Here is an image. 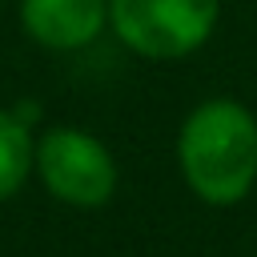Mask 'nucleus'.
I'll use <instances>...</instances> for the list:
<instances>
[{"label":"nucleus","instance_id":"obj_2","mask_svg":"<svg viewBox=\"0 0 257 257\" xmlns=\"http://www.w3.org/2000/svg\"><path fill=\"white\" fill-rule=\"evenodd\" d=\"M32 177L68 209H104L120 185L112 149L80 124H48L44 133H32Z\"/></svg>","mask_w":257,"mask_h":257},{"label":"nucleus","instance_id":"obj_4","mask_svg":"<svg viewBox=\"0 0 257 257\" xmlns=\"http://www.w3.org/2000/svg\"><path fill=\"white\" fill-rule=\"evenodd\" d=\"M20 28L48 52H76L108 32V0H20Z\"/></svg>","mask_w":257,"mask_h":257},{"label":"nucleus","instance_id":"obj_5","mask_svg":"<svg viewBox=\"0 0 257 257\" xmlns=\"http://www.w3.org/2000/svg\"><path fill=\"white\" fill-rule=\"evenodd\" d=\"M32 177V124L0 104V205L12 201Z\"/></svg>","mask_w":257,"mask_h":257},{"label":"nucleus","instance_id":"obj_3","mask_svg":"<svg viewBox=\"0 0 257 257\" xmlns=\"http://www.w3.org/2000/svg\"><path fill=\"white\" fill-rule=\"evenodd\" d=\"M221 0H108V32L141 60H185L209 44Z\"/></svg>","mask_w":257,"mask_h":257},{"label":"nucleus","instance_id":"obj_1","mask_svg":"<svg viewBox=\"0 0 257 257\" xmlns=\"http://www.w3.org/2000/svg\"><path fill=\"white\" fill-rule=\"evenodd\" d=\"M185 189L209 209H233L257 189V116L237 96H205L177 128Z\"/></svg>","mask_w":257,"mask_h":257}]
</instances>
